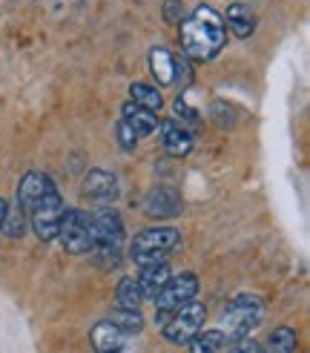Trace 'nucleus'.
<instances>
[{"mask_svg": "<svg viewBox=\"0 0 310 353\" xmlns=\"http://www.w3.org/2000/svg\"><path fill=\"white\" fill-rule=\"evenodd\" d=\"M224 41H227L224 17L213 6H198L193 14L181 21V46L187 52V58L210 61L221 52Z\"/></svg>", "mask_w": 310, "mask_h": 353, "instance_id": "f257e3e1", "label": "nucleus"}, {"mask_svg": "<svg viewBox=\"0 0 310 353\" xmlns=\"http://www.w3.org/2000/svg\"><path fill=\"white\" fill-rule=\"evenodd\" d=\"M181 236L176 227H149V230L138 233L130 241V259L138 264V268H147V264H158L167 261V253L172 247H178Z\"/></svg>", "mask_w": 310, "mask_h": 353, "instance_id": "f03ea898", "label": "nucleus"}, {"mask_svg": "<svg viewBox=\"0 0 310 353\" xmlns=\"http://www.w3.org/2000/svg\"><path fill=\"white\" fill-rule=\"evenodd\" d=\"M221 322H224L221 333H224V339L227 342L245 339L247 333L262 322V302H258L256 296H250V293H241V296L233 299L227 307H224Z\"/></svg>", "mask_w": 310, "mask_h": 353, "instance_id": "7ed1b4c3", "label": "nucleus"}, {"mask_svg": "<svg viewBox=\"0 0 310 353\" xmlns=\"http://www.w3.org/2000/svg\"><path fill=\"white\" fill-rule=\"evenodd\" d=\"M121 241H124V221L115 207H103L98 213H92V250L98 256H112L118 261Z\"/></svg>", "mask_w": 310, "mask_h": 353, "instance_id": "20e7f679", "label": "nucleus"}, {"mask_svg": "<svg viewBox=\"0 0 310 353\" xmlns=\"http://www.w3.org/2000/svg\"><path fill=\"white\" fill-rule=\"evenodd\" d=\"M58 241L66 253L81 256L92 250V216L83 210H63V219L58 227Z\"/></svg>", "mask_w": 310, "mask_h": 353, "instance_id": "39448f33", "label": "nucleus"}, {"mask_svg": "<svg viewBox=\"0 0 310 353\" xmlns=\"http://www.w3.org/2000/svg\"><path fill=\"white\" fill-rule=\"evenodd\" d=\"M204 319H207V307L193 299V302H187L169 313V319L161 325L164 339L172 345H187L204 327Z\"/></svg>", "mask_w": 310, "mask_h": 353, "instance_id": "423d86ee", "label": "nucleus"}, {"mask_svg": "<svg viewBox=\"0 0 310 353\" xmlns=\"http://www.w3.org/2000/svg\"><path fill=\"white\" fill-rule=\"evenodd\" d=\"M63 199L61 192H49L43 196L38 204L29 210V219H32V230L41 241H55L58 239V227H61V219H63Z\"/></svg>", "mask_w": 310, "mask_h": 353, "instance_id": "0eeeda50", "label": "nucleus"}, {"mask_svg": "<svg viewBox=\"0 0 310 353\" xmlns=\"http://www.w3.org/2000/svg\"><path fill=\"white\" fill-rule=\"evenodd\" d=\"M196 296H198V276L196 273H181V276H169V281L158 290V296H155L152 302H155V310L172 313L181 305L193 302Z\"/></svg>", "mask_w": 310, "mask_h": 353, "instance_id": "6e6552de", "label": "nucleus"}, {"mask_svg": "<svg viewBox=\"0 0 310 353\" xmlns=\"http://www.w3.org/2000/svg\"><path fill=\"white\" fill-rule=\"evenodd\" d=\"M158 141L167 155L172 158H184L189 155V150H193V132H189L181 121H158Z\"/></svg>", "mask_w": 310, "mask_h": 353, "instance_id": "1a4fd4ad", "label": "nucleus"}, {"mask_svg": "<svg viewBox=\"0 0 310 353\" xmlns=\"http://www.w3.org/2000/svg\"><path fill=\"white\" fill-rule=\"evenodd\" d=\"M55 190H58L55 181H52L46 172L32 170V172H26L23 179H21V184H17V199H14V201L29 213V210L38 204L43 196H49V192H55Z\"/></svg>", "mask_w": 310, "mask_h": 353, "instance_id": "9d476101", "label": "nucleus"}, {"mask_svg": "<svg viewBox=\"0 0 310 353\" xmlns=\"http://www.w3.org/2000/svg\"><path fill=\"white\" fill-rule=\"evenodd\" d=\"M81 192H83V199H90V201L110 204L118 199V179L107 170H90L81 184Z\"/></svg>", "mask_w": 310, "mask_h": 353, "instance_id": "9b49d317", "label": "nucleus"}, {"mask_svg": "<svg viewBox=\"0 0 310 353\" xmlns=\"http://www.w3.org/2000/svg\"><path fill=\"white\" fill-rule=\"evenodd\" d=\"M144 213L149 219H172L181 213V196L169 187H155L144 199Z\"/></svg>", "mask_w": 310, "mask_h": 353, "instance_id": "f8f14e48", "label": "nucleus"}, {"mask_svg": "<svg viewBox=\"0 0 310 353\" xmlns=\"http://www.w3.org/2000/svg\"><path fill=\"white\" fill-rule=\"evenodd\" d=\"M127 339L110 319L98 322L92 330H90V345L95 353H127Z\"/></svg>", "mask_w": 310, "mask_h": 353, "instance_id": "ddd939ff", "label": "nucleus"}, {"mask_svg": "<svg viewBox=\"0 0 310 353\" xmlns=\"http://www.w3.org/2000/svg\"><path fill=\"white\" fill-rule=\"evenodd\" d=\"M121 121H124L127 127L138 135V141L147 138V135H152L155 127H158V115L149 112V110H144V107H138V103H132V101H127L124 107H121Z\"/></svg>", "mask_w": 310, "mask_h": 353, "instance_id": "4468645a", "label": "nucleus"}, {"mask_svg": "<svg viewBox=\"0 0 310 353\" xmlns=\"http://www.w3.org/2000/svg\"><path fill=\"white\" fill-rule=\"evenodd\" d=\"M169 276H172V270H169V264L167 261H158V264H147V268H141V276H135V281H138V288H141V296H144V302L155 296H158V290L169 281Z\"/></svg>", "mask_w": 310, "mask_h": 353, "instance_id": "2eb2a0df", "label": "nucleus"}, {"mask_svg": "<svg viewBox=\"0 0 310 353\" xmlns=\"http://www.w3.org/2000/svg\"><path fill=\"white\" fill-rule=\"evenodd\" d=\"M149 72H152L155 81H158V86L176 83V58L169 55V49L155 46L149 52Z\"/></svg>", "mask_w": 310, "mask_h": 353, "instance_id": "dca6fc26", "label": "nucleus"}, {"mask_svg": "<svg viewBox=\"0 0 310 353\" xmlns=\"http://www.w3.org/2000/svg\"><path fill=\"white\" fill-rule=\"evenodd\" d=\"M227 26H230V32L236 34L238 41H247L250 34L256 32V14H253V9L247 3H233L227 9Z\"/></svg>", "mask_w": 310, "mask_h": 353, "instance_id": "f3484780", "label": "nucleus"}, {"mask_svg": "<svg viewBox=\"0 0 310 353\" xmlns=\"http://www.w3.org/2000/svg\"><path fill=\"white\" fill-rule=\"evenodd\" d=\"M187 345H189V353H224L227 339H224L221 327H216V330H198Z\"/></svg>", "mask_w": 310, "mask_h": 353, "instance_id": "a211bd4d", "label": "nucleus"}, {"mask_svg": "<svg viewBox=\"0 0 310 353\" xmlns=\"http://www.w3.org/2000/svg\"><path fill=\"white\" fill-rule=\"evenodd\" d=\"M130 101L138 103V107L149 110V112H158L164 107V95L158 92V86H149V83H141V81H135L130 86Z\"/></svg>", "mask_w": 310, "mask_h": 353, "instance_id": "6ab92c4d", "label": "nucleus"}, {"mask_svg": "<svg viewBox=\"0 0 310 353\" xmlns=\"http://www.w3.org/2000/svg\"><path fill=\"white\" fill-rule=\"evenodd\" d=\"M141 302H144V296H141L138 281L132 276L121 279L118 288H115V305H118V310H138V307H141Z\"/></svg>", "mask_w": 310, "mask_h": 353, "instance_id": "aec40b11", "label": "nucleus"}, {"mask_svg": "<svg viewBox=\"0 0 310 353\" xmlns=\"http://www.w3.org/2000/svg\"><path fill=\"white\" fill-rule=\"evenodd\" d=\"M265 353H293L296 350V330L293 327H273L267 336V347H262Z\"/></svg>", "mask_w": 310, "mask_h": 353, "instance_id": "412c9836", "label": "nucleus"}, {"mask_svg": "<svg viewBox=\"0 0 310 353\" xmlns=\"http://www.w3.org/2000/svg\"><path fill=\"white\" fill-rule=\"evenodd\" d=\"M0 230H3V236H9V239H21L26 233V210L17 201L12 207H6V216H3Z\"/></svg>", "mask_w": 310, "mask_h": 353, "instance_id": "4be33fe9", "label": "nucleus"}, {"mask_svg": "<svg viewBox=\"0 0 310 353\" xmlns=\"http://www.w3.org/2000/svg\"><path fill=\"white\" fill-rule=\"evenodd\" d=\"M110 322L124 333V336H135V333H141V327H144V319L138 310H115L110 316Z\"/></svg>", "mask_w": 310, "mask_h": 353, "instance_id": "5701e85b", "label": "nucleus"}, {"mask_svg": "<svg viewBox=\"0 0 310 353\" xmlns=\"http://www.w3.org/2000/svg\"><path fill=\"white\" fill-rule=\"evenodd\" d=\"M115 135H118V144H121V150H127V152H130V150H135V144H138V135H135V132L127 127L124 121H118V123H115Z\"/></svg>", "mask_w": 310, "mask_h": 353, "instance_id": "b1692460", "label": "nucleus"}, {"mask_svg": "<svg viewBox=\"0 0 310 353\" xmlns=\"http://www.w3.org/2000/svg\"><path fill=\"white\" fill-rule=\"evenodd\" d=\"M164 21L167 23H181L184 21V3L181 0H167L164 3Z\"/></svg>", "mask_w": 310, "mask_h": 353, "instance_id": "393cba45", "label": "nucleus"}, {"mask_svg": "<svg viewBox=\"0 0 310 353\" xmlns=\"http://www.w3.org/2000/svg\"><path fill=\"white\" fill-rule=\"evenodd\" d=\"M230 353H265L262 350V345L258 342H253V339H238V342H233V347H230Z\"/></svg>", "mask_w": 310, "mask_h": 353, "instance_id": "a878e982", "label": "nucleus"}, {"mask_svg": "<svg viewBox=\"0 0 310 353\" xmlns=\"http://www.w3.org/2000/svg\"><path fill=\"white\" fill-rule=\"evenodd\" d=\"M6 207H9V204H6V199H0V224H3V216H6Z\"/></svg>", "mask_w": 310, "mask_h": 353, "instance_id": "bb28decb", "label": "nucleus"}]
</instances>
